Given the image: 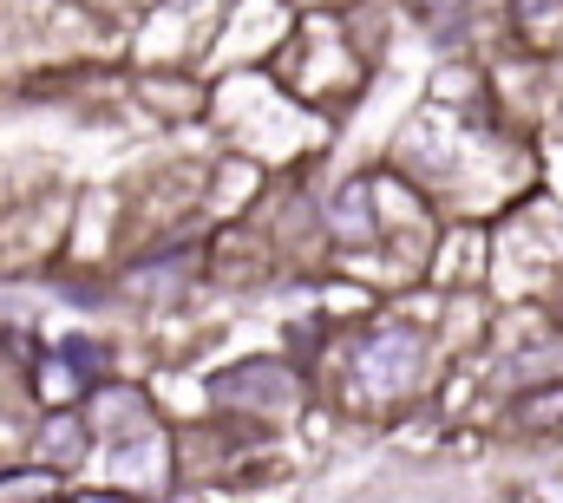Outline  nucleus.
<instances>
[{
  "label": "nucleus",
  "mask_w": 563,
  "mask_h": 503,
  "mask_svg": "<svg viewBox=\"0 0 563 503\" xmlns=\"http://www.w3.org/2000/svg\"><path fill=\"white\" fill-rule=\"evenodd\" d=\"M210 399L223 405V412H263V418H288L295 405H301V379L288 360H269V354H256V360H236V367H223V373L210 379Z\"/></svg>",
  "instance_id": "f03ea898"
},
{
  "label": "nucleus",
  "mask_w": 563,
  "mask_h": 503,
  "mask_svg": "<svg viewBox=\"0 0 563 503\" xmlns=\"http://www.w3.org/2000/svg\"><path fill=\"white\" fill-rule=\"evenodd\" d=\"M511 425H518V432H558L563 425V379H538V385L511 405Z\"/></svg>",
  "instance_id": "20e7f679"
},
{
  "label": "nucleus",
  "mask_w": 563,
  "mask_h": 503,
  "mask_svg": "<svg viewBox=\"0 0 563 503\" xmlns=\"http://www.w3.org/2000/svg\"><path fill=\"white\" fill-rule=\"evenodd\" d=\"M511 13L538 26V20H558V13H563V0H511Z\"/></svg>",
  "instance_id": "0eeeda50"
},
{
  "label": "nucleus",
  "mask_w": 563,
  "mask_h": 503,
  "mask_svg": "<svg viewBox=\"0 0 563 503\" xmlns=\"http://www.w3.org/2000/svg\"><path fill=\"white\" fill-rule=\"evenodd\" d=\"M380 183L374 177H347L334 197H328V210H321V230H328V243L334 249H374L387 230H380Z\"/></svg>",
  "instance_id": "7ed1b4c3"
},
{
  "label": "nucleus",
  "mask_w": 563,
  "mask_h": 503,
  "mask_svg": "<svg viewBox=\"0 0 563 503\" xmlns=\"http://www.w3.org/2000/svg\"><path fill=\"white\" fill-rule=\"evenodd\" d=\"M426 360H432V340H426L413 321H374L347 340V373L367 399L380 405H400L426 385Z\"/></svg>",
  "instance_id": "f257e3e1"
},
{
  "label": "nucleus",
  "mask_w": 563,
  "mask_h": 503,
  "mask_svg": "<svg viewBox=\"0 0 563 503\" xmlns=\"http://www.w3.org/2000/svg\"><path fill=\"white\" fill-rule=\"evenodd\" d=\"M426 13H459V7H465V0H420Z\"/></svg>",
  "instance_id": "1a4fd4ad"
},
{
  "label": "nucleus",
  "mask_w": 563,
  "mask_h": 503,
  "mask_svg": "<svg viewBox=\"0 0 563 503\" xmlns=\"http://www.w3.org/2000/svg\"><path fill=\"white\" fill-rule=\"evenodd\" d=\"M53 438H40V458H46V471H66V465H79L86 458V445H92V432H86V418L73 412V418H53L46 425Z\"/></svg>",
  "instance_id": "39448f33"
},
{
  "label": "nucleus",
  "mask_w": 563,
  "mask_h": 503,
  "mask_svg": "<svg viewBox=\"0 0 563 503\" xmlns=\"http://www.w3.org/2000/svg\"><path fill=\"white\" fill-rule=\"evenodd\" d=\"M59 360L73 367V385H99V379H106V347H99L92 334H66V340H59Z\"/></svg>",
  "instance_id": "423d86ee"
},
{
  "label": "nucleus",
  "mask_w": 563,
  "mask_h": 503,
  "mask_svg": "<svg viewBox=\"0 0 563 503\" xmlns=\"http://www.w3.org/2000/svg\"><path fill=\"white\" fill-rule=\"evenodd\" d=\"M73 503H139L132 491H73Z\"/></svg>",
  "instance_id": "6e6552de"
}]
</instances>
